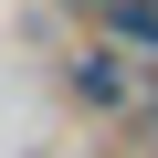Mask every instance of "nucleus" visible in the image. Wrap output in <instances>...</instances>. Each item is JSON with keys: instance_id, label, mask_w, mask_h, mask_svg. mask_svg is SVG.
I'll return each mask as SVG.
<instances>
[{"instance_id": "nucleus-2", "label": "nucleus", "mask_w": 158, "mask_h": 158, "mask_svg": "<svg viewBox=\"0 0 158 158\" xmlns=\"http://www.w3.org/2000/svg\"><path fill=\"white\" fill-rule=\"evenodd\" d=\"M95 21H106L116 53H137V63L158 74V0H95Z\"/></svg>"}, {"instance_id": "nucleus-3", "label": "nucleus", "mask_w": 158, "mask_h": 158, "mask_svg": "<svg viewBox=\"0 0 158 158\" xmlns=\"http://www.w3.org/2000/svg\"><path fill=\"white\" fill-rule=\"evenodd\" d=\"M137 137H148V158H158V95H148V116H137Z\"/></svg>"}, {"instance_id": "nucleus-1", "label": "nucleus", "mask_w": 158, "mask_h": 158, "mask_svg": "<svg viewBox=\"0 0 158 158\" xmlns=\"http://www.w3.org/2000/svg\"><path fill=\"white\" fill-rule=\"evenodd\" d=\"M63 95L85 106V116H148V95H158V74L137 63V53H116V42H85L63 63Z\"/></svg>"}]
</instances>
